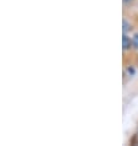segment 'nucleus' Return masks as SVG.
<instances>
[{
  "label": "nucleus",
  "mask_w": 138,
  "mask_h": 146,
  "mask_svg": "<svg viewBox=\"0 0 138 146\" xmlns=\"http://www.w3.org/2000/svg\"><path fill=\"white\" fill-rule=\"evenodd\" d=\"M122 47H123V50H128V49H131V48L133 47L132 39L129 38L126 33H123V36H122Z\"/></svg>",
  "instance_id": "1"
},
{
  "label": "nucleus",
  "mask_w": 138,
  "mask_h": 146,
  "mask_svg": "<svg viewBox=\"0 0 138 146\" xmlns=\"http://www.w3.org/2000/svg\"><path fill=\"white\" fill-rule=\"evenodd\" d=\"M132 44H133V48L138 49V33H136V35L132 37Z\"/></svg>",
  "instance_id": "2"
},
{
  "label": "nucleus",
  "mask_w": 138,
  "mask_h": 146,
  "mask_svg": "<svg viewBox=\"0 0 138 146\" xmlns=\"http://www.w3.org/2000/svg\"><path fill=\"white\" fill-rule=\"evenodd\" d=\"M129 26H131V25H129V23H128V21H127V20H123V28H122L123 33H127V31L129 30V28H131Z\"/></svg>",
  "instance_id": "3"
},
{
  "label": "nucleus",
  "mask_w": 138,
  "mask_h": 146,
  "mask_svg": "<svg viewBox=\"0 0 138 146\" xmlns=\"http://www.w3.org/2000/svg\"><path fill=\"white\" fill-rule=\"evenodd\" d=\"M133 1H135V0H123V4L125 5H131Z\"/></svg>",
  "instance_id": "4"
},
{
  "label": "nucleus",
  "mask_w": 138,
  "mask_h": 146,
  "mask_svg": "<svg viewBox=\"0 0 138 146\" xmlns=\"http://www.w3.org/2000/svg\"><path fill=\"white\" fill-rule=\"evenodd\" d=\"M128 72L131 75H133V74H135V69H133V68H128Z\"/></svg>",
  "instance_id": "5"
}]
</instances>
